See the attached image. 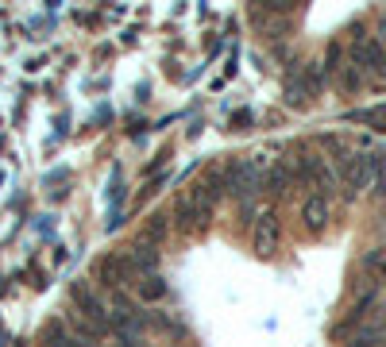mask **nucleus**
Listing matches in <instances>:
<instances>
[{
    "label": "nucleus",
    "mask_w": 386,
    "mask_h": 347,
    "mask_svg": "<svg viewBox=\"0 0 386 347\" xmlns=\"http://www.w3.org/2000/svg\"><path fill=\"white\" fill-rule=\"evenodd\" d=\"M166 231H170V224H166V216H151V228H147V235H143V240L159 243V240H166Z\"/></svg>",
    "instance_id": "nucleus-11"
},
{
    "label": "nucleus",
    "mask_w": 386,
    "mask_h": 347,
    "mask_svg": "<svg viewBox=\"0 0 386 347\" xmlns=\"http://www.w3.org/2000/svg\"><path fill=\"white\" fill-rule=\"evenodd\" d=\"M356 120H367V124H378V127L386 132V105L371 108V112H356Z\"/></svg>",
    "instance_id": "nucleus-12"
},
{
    "label": "nucleus",
    "mask_w": 386,
    "mask_h": 347,
    "mask_svg": "<svg viewBox=\"0 0 386 347\" xmlns=\"http://www.w3.org/2000/svg\"><path fill=\"white\" fill-rule=\"evenodd\" d=\"M301 220H305L309 231H321L328 224V197H305V204H301Z\"/></svg>",
    "instance_id": "nucleus-6"
},
{
    "label": "nucleus",
    "mask_w": 386,
    "mask_h": 347,
    "mask_svg": "<svg viewBox=\"0 0 386 347\" xmlns=\"http://www.w3.org/2000/svg\"><path fill=\"white\" fill-rule=\"evenodd\" d=\"M132 255V266H135V278H147L154 270V262H159V255H154V247L151 243H139L135 251H128Z\"/></svg>",
    "instance_id": "nucleus-7"
},
{
    "label": "nucleus",
    "mask_w": 386,
    "mask_h": 347,
    "mask_svg": "<svg viewBox=\"0 0 386 347\" xmlns=\"http://www.w3.org/2000/svg\"><path fill=\"white\" fill-rule=\"evenodd\" d=\"M174 212H178V228L182 231H201L205 224H209V216H212V201L205 197L201 185H190Z\"/></svg>",
    "instance_id": "nucleus-3"
},
{
    "label": "nucleus",
    "mask_w": 386,
    "mask_h": 347,
    "mask_svg": "<svg viewBox=\"0 0 386 347\" xmlns=\"http://www.w3.org/2000/svg\"><path fill=\"white\" fill-rule=\"evenodd\" d=\"M139 297H143V301L166 297V282L159 278V274H147V278H139Z\"/></svg>",
    "instance_id": "nucleus-8"
},
{
    "label": "nucleus",
    "mask_w": 386,
    "mask_h": 347,
    "mask_svg": "<svg viewBox=\"0 0 386 347\" xmlns=\"http://www.w3.org/2000/svg\"><path fill=\"white\" fill-rule=\"evenodd\" d=\"M378 336H383V324H367L359 336H352L347 339V347H375L378 344Z\"/></svg>",
    "instance_id": "nucleus-9"
},
{
    "label": "nucleus",
    "mask_w": 386,
    "mask_h": 347,
    "mask_svg": "<svg viewBox=\"0 0 386 347\" xmlns=\"http://www.w3.org/2000/svg\"><path fill=\"white\" fill-rule=\"evenodd\" d=\"M132 278H135V266H132V255H128V251L101 259V282H105V286L120 289L124 282H132Z\"/></svg>",
    "instance_id": "nucleus-4"
},
{
    "label": "nucleus",
    "mask_w": 386,
    "mask_h": 347,
    "mask_svg": "<svg viewBox=\"0 0 386 347\" xmlns=\"http://www.w3.org/2000/svg\"><path fill=\"white\" fill-rule=\"evenodd\" d=\"M267 174H270V158L267 154H247L243 162L228 166V193H236V197H255V193L267 185Z\"/></svg>",
    "instance_id": "nucleus-1"
},
{
    "label": "nucleus",
    "mask_w": 386,
    "mask_h": 347,
    "mask_svg": "<svg viewBox=\"0 0 386 347\" xmlns=\"http://www.w3.org/2000/svg\"><path fill=\"white\" fill-rule=\"evenodd\" d=\"M340 85H344L347 93H356V89L363 85V74H359V70L352 66V62H347V66H340Z\"/></svg>",
    "instance_id": "nucleus-10"
},
{
    "label": "nucleus",
    "mask_w": 386,
    "mask_h": 347,
    "mask_svg": "<svg viewBox=\"0 0 386 347\" xmlns=\"http://www.w3.org/2000/svg\"><path fill=\"white\" fill-rule=\"evenodd\" d=\"M352 66L363 77H375V81H386V47L378 39H367L356 31V43H352Z\"/></svg>",
    "instance_id": "nucleus-2"
},
{
    "label": "nucleus",
    "mask_w": 386,
    "mask_h": 347,
    "mask_svg": "<svg viewBox=\"0 0 386 347\" xmlns=\"http://www.w3.org/2000/svg\"><path fill=\"white\" fill-rule=\"evenodd\" d=\"M274 243H278V220H274V212H263L259 220H255V251L270 255Z\"/></svg>",
    "instance_id": "nucleus-5"
}]
</instances>
